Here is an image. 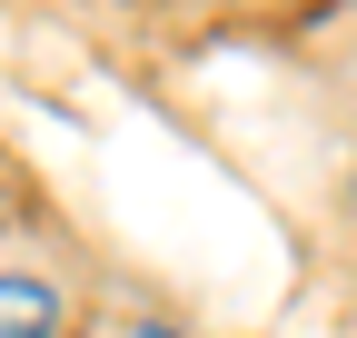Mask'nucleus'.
<instances>
[{
    "instance_id": "f257e3e1",
    "label": "nucleus",
    "mask_w": 357,
    "mask_h": 338,
    "mask_svg": "<svg viewBox=\"0 0 357 338\" xmlns=\"http://www.w3.org/2000/svg\"><path fill=\"white\" fill-rule=\"evenodd\" d=\"M50 328H60V288L0 269V338H50Z\"/></svg>"
},
{
    "instance_id": "f03ea898",
    "label": "nucleus",
    "mask_w": 357,
    "mask_h": 338,
    "mask_svg": "<svg viewBox=\"0 0 357 338\" xmlns=\"http://www.w3.org/2000/svg\"><path fill=\"white\" fill-rule=\"evenodd\" d=\"M139 338H178V328H139Z\"/></svg>"
}]
</instances>
